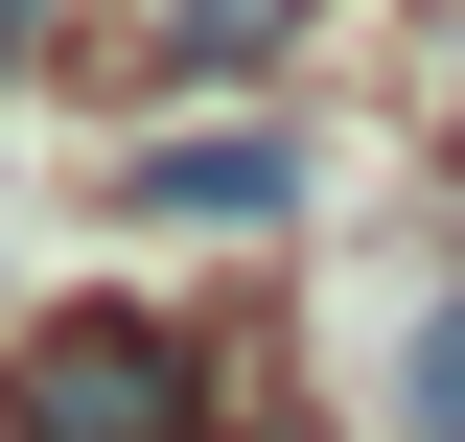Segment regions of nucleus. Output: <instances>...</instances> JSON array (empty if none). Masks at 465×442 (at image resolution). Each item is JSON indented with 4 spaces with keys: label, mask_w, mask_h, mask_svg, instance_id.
I'll list each match as a JSON object with an SVG mask.
<instances>
[{
    "label": "nucleus",
    "mask_w": 465,
    "mask_h": 442,
    "mask_svg": "<svg viewBox=\"0 0 465 442\" xmlns=\"http://www.w3.org/2000/svg\"><path fill=\"white\" fill-rule=\"evenodd\" d=\"M24 47H47V0H0V70H24Z\"/></svg>",
    "instance_id": "39448f33"
},
{
    "label": "nucleus",
    "mask_w": 465,
    "mask_h": 442,
    "mask_svg": "<svg viewBox=\"0 0 465 442\" xmlns=\"http://www.w3.org/2000/svg\"><path fill=\"white\" fill-rule=\"evenodd\" d=\"M116 210H163V233H280V210H302V140H280V116H186V140L116 164Z\"/></svg>",
    "instance_id": "f03ea898"
},
{
    "label": "nucleus",
    "mask_w": 465,
    "mask_h": 442,
    "mask_svg": "<svg viewBox=\"0 0 465 442\" xmlns=\"http://www.w3.org/2000/svg\"><path fill=\"white\" fill-rule=\"evenodd\" d=\"M0 442H210V349L163 303H47L0 349Z\"/></svg>",
    "instance_id": "f257e3e1"
},
{
    "label": "nucleus",
    "mask_w": 465,
    "mask_h": 442,
    "mask_svg": "<svg viewBox=\"0 0 465 442\" xmlns=\"http://www.w3.org/2000/svg\"><path fill=\"white\" fill-rule=\"evenodd\" d=\"M396 419H419V442H465V279L396 326Z\"/></svg>",
    "instance_id": "20e7f679"
},
{
    "label": "nucleus",
    "mask_w": 465,
    "mask_h": 442,
    "mask_svg": "<svg viewBox=\"0 0 465 442\" xmlns=\"http://www.w3.org/2000/svg\"><path fill=\"white\" fill-rule=\"evenodd\" d=\"M302 24H326V0H140V24H116V70H140V94H256Z\"/></svg>",
    "instance_id": "7ed1b4c3"
}]
</instances>
